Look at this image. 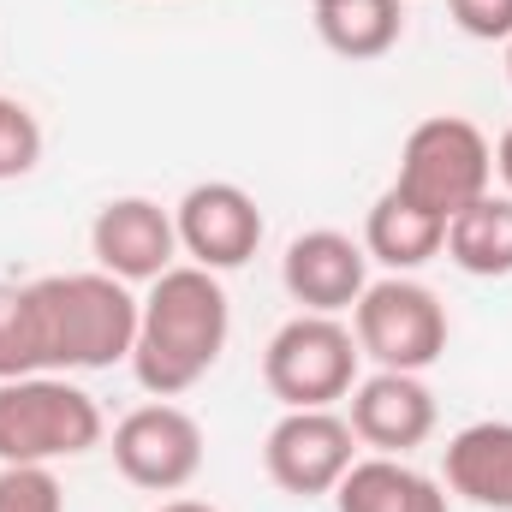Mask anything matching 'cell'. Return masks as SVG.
Returning a JSON list of instances; mask_svg holds the SVG:
<instances>
[{
    "label": "cell",
    "mask_w": 512,
    "mask_h": 512,
    "mask_svg": "<svg viewBox=\"0 0 512 512\" xmlns=\"http://www.w3.org/2000/svg\"><path fill=\"white\" fill-rule=\"evenodd\" d=\"M90 256H96L102 274H114V280H126V286H149V280H161V274L173 268V256H179V227H173V215H167L161 203H149V197H114V203H102L96 221H90Z\"/></svg>",
    "instance_id": "10"
},
{
    "label": "cell",
    "mask_w": 512,
    "mask_h": 512,
    "mask_svg": "<svg viewBox=\"0 0 512 512\" xmlns=\"http://www.w3.org/2000/svg\"><path fill=\"white\" fill-rule=\"evenodd\" d=\"M447 489L483 512H512V423H471L441 447Z\"/></svg>",
    "instance_id": "13"
},
{
    "label": "cell",
    "mask_w": 512,
    "mask_h": 512,
    "mask_svg": "<svg viewBox=\"0 0 512 512\" xmlns=\"http://www.w3.org/2000/svg\"><path fill=\"white\" fill-rule=\"evenodd\" d=\"M36 161H42V120L24 102L0 96V185L36 173Z\"/></svg>",
    "instance_id": "19"
},
{
    "label": "cell",
    "mask_w": 512,
    "mask_h": 512,
    "mask_svg": "<svg viewBox=\"0 0 512 512\" xmlns=\"http://www.w3.org/2000/svg\"><path fill=\"white\" fill-rule=\"evenodd\" d=\"M352 435L364 447H376L387 459H405L411 447H423L435 435V393L423 387V376L405 370H376L370 382H358L352 393Z\"/></svg>",
    "instance_id": "12"
},
{
    "label": "cell",
    "mask_w": 512,
    "mask_h": 512,
    "mask_svg": "<svg viewBox=\"0 0 512 512\" xmlns=\"http://www.w3.org/2000/svg\"><path fill=\"white\" fill-rule=\"evenodd\" d=\"M453 268L477 274V280H507L512 274V197H477L471 209H459L447 221V245Z\"/></svg>",
    "instance_id": "17"
},
{
    "label": "cell",
    "mask_w": 512,
    "mask_h": 512,
    "mask_svg": "<svg viewBox=\"0 0 512 512\" xmlns=\"http://www.w3.org/2000/svg\"><path fill=\"white\" fill-rule=\"evenodd\" d=\"M36 322H42V358L48 376L72 370H114L137 346L143 298H131L126 280L90 268V274H42L30 280Z\"/></svg>",
    "instance_id": "2"
},
{
    "label": "cell",
    "mask_w": 512,
    "mask_h": 512,
    "mask_svg": "<svg viewBox=\"0 0 512 512\" xmlns=\"http://www.w3.org/2000/svg\"><path fill=\"white\" fill-rule=\"evenodd\" d=\"M155 512H215L209 501H161Z\"/></svg>",
    "instance_id": "23"
},
{
    "label": "cell",
    "mask_w": 512,
    "mask_h": 512,
    "mask_svg": "<svg viewBox=\"0 0 512 512\" xmlns=\"http://www.w3.org/2000/svg\"><path fill=\"white\" fill-rule=\"evenodd\" d=\"M18 376H48L42 322H36L30 280H24V286L0 280V382H18Z\"/></svg>",
    "instance_id": "18"
},
{
    "label": "cell",
    "mask_w": 512,
    "mask_h": 512,
    "mask_svg": "<svg viewBox=\"0 0 512 512\" xmlns=\"http://www.w3.org/2000/svg\"><path fill=\"white\" fill-rule=\"evenodd\" d=\"M447 12L471 42H507L512 36V0H447Z\"/></svg>",
    "instance_id": "21"
},
{
    "label": "cell",
    "mask_w": 512,
    "mask_h": 512,
    "mask_svg": "<svg viewBox=\"0 0 512 512\" xmlns=\"http://www.w3.org/2000/svg\"><path fill=\"white\" fill-rule=\"evenodd\" d=\"M310 18L340 60H382L405 36V0H316Z\"/></svg>",
    "instance_id": "16"
},
{
    "label": "cell",
    "mask_w": 512,
    "mask_h": 512,
    "mask_svg": "<svg viewBox=\"0 0 512 512\" xmlns=\"http://www.w3.org/2000/svg\"><path fill=\"white\" fill-rule=\"evenodd\" d=\"M173 227H179V251L191 256L197 268L209 274H227V268H245L262 245V209L245 185L233 179H209V185H191L173 209Z\"/></svg>",
    "instance_id": "9"
},
{
    "label": "cell",
    "mask_w": 512,
    "mask_h": 512,
    "mask_svg": "<svg viewBox=\"0 0 512 512\" xmlns=\"http://www.w3.org/2000/svg\"><path fill=\"white\" fill-rule=\"evenodd\" d=\"M352 459H358V435L334 405L328 411H286L262 441V471L292 501L334 495L340 477L352 471Z\"/></svg>",
    "instance_id": "8"
},
{
    "label": "cell",
    "mask_w": 512,
    "mask_h": 512,
    "mask_svg": "<svg viewBox=\"0 0 512 512\" xmlns=\"http://www.w3.org/2000/svg\"><path fill=\"white\" fill-rule=\"evenodd\" d=\"M352 334H358V352L376 358L382 370L423 376L447 352V304L423 280L387 274L364 286V298L352 304Z\"/></svg>",
    "instance_id": "6"
},
{
    "label": "cell",
    "mask_w": 512,
    "mask_h": 512,
    "mask_svg": "<svg viewBox=\"0 0 512 512\" xmlns=\"http://www.w3.org/2000/svg\"><path fill=\"white\" fill-rule=\"evenodd\" d=\"M227 334H233V304L221 292V274L197 262H173L161 280H149V298L137 316V346H131L137 387L155 399L191 393L221 364Z\"/></svg>",
    "instance_id": "1"
},
{
    "label": "cell",
    "mask_w": 512,
    "mask_h": 512,
    "mask_svg": "<svg viewBox=\"0 0 512 512\" xmlns=\"http://www.w3.org/2000/svg\"><path fill=\"white\" fill-rule=\"evenodd\" d=\"M114 465L131 489H149V495H179L197 483L203 471V423L173 405V399H155V405H137L114 423Z\"/></svg>",
    "instance_id": "7"
},
{
    "label": "cell",
    "mask_w": 512,
    "mask_h": 512,
    "mask_svg": "<svg viewBox=\"0 0 512 512\" xmlns=\"http://www.w3.org/2000/svg\"><path fill=\"white\" fill-rule=\"evenodd\" d=\"M358 334L340 316L298 310L292 322L274 328L262 352V382L286 411H328L358 387Z\"/></svg>",
    "instance_id": "5"
},
{
    "label": "cell",
    "mask_w": 512,
    "mask_h": 512,
    "mask_svg": "<svg viewBox=\"0 0 512 512\" xmlns=\"http://www.w3.org/2000/svg\"><path fill=\"white\" fill-rule=\"evenodd\" d=\"M507 84H512V36H507Z\"/></svg>",
    "instance_id": "24"
},
{
    "label": "cell",
    "mask_w": 512,
    "mask_h": 512,
    "mask_svg": "<svg viewBox=\"0 0 512 512\" xmlns=\"http://www.w3.org/2000/svg\"><path fill=\"white\" fill-rule=\"evenodd\" d=\"M489 179H495V143L459 114H435V120L411 126L405 149H399L393 191L411 197L417 209L453 221L459 209L489 197Z\"/></svg>",
    "instance_id": "4"
},
{
    "label": "cell",
    "mask_w": 512,
    "mask_h": 512,
    "mask_svg": "<svg viewBox=\"0 0 512 512\" xmlns=\"http://www.w3.org/2000/svg\"><path fill=\"white\" fill-rule=\"evenodd\" d=\"M280 280L292 292V304L316 310V316H340L364 298L370 286V251L334 227H316V233H298L286 256H280Z\"/></svg>",
    "instance_id": "11"
},
{
    "label": "cell",
    "mask_w": 512,
    "mask_h": 512,
    "mask_svg": "<svg viewBox=\"0 0 512 512\" xmlns=\"http://www.w3.org/2000/svg\"><path fill=\"white\" fill-rule=\"evenodd\" d=\"M0 512H66L54 465H0Z\"/></svg>",
    "instance_id": "20"
},
{
    "label": "cell",
    "mask_w": 512,
    "mask_h": 512,
    "mask_svg": "<svg viewBox=\"0 0 512 512\" xmlns=\"http://www.w3.org/2000/svg\"><path fill=\"white\" fill-rule=\"evenodd\" d=\"M102 447V405L66 376L0 382V465H54Z\"/></svg>",
    "instance_id": "3"
},
{
    "label": "cell",
    "mask_w": 512,
    "mask_h": 512,
    "mask_svg": "<svg viewBox=\"0 0 512 512\" xmlns=\"http://www.w3.org/2000/svg\"><path fill=\"white\" fill-rule=\"evenodd\" d=\"M495 173L507 179V191H512V126L501 131V143H495Z\"/></svg>",
    "instance_id": "22"
},
{
    "label": "cell",
    "mask_w": 512,
    "mask_h": 512,
    "mask_svg": "<svg viewBox=\"0 0 512 512\" xmlns=\"http://www.w3.org/2000/svg\"><path fill=\"white\" fill-rule=\"evenodd\" d=\"M441 245H447V221L441 215L417 209L393 185L376 197V209L364 221V251H370V262H382L393 274H417L429 256H441Z\"/></svg>",
    "instance_id": "15"
},
{
    "label": "cell",
    "mask_w": 512,
    "mask_h": 512,
    "mask_svg": "<svg viewBox=\"0 0 512 512\" xmlns=\"http://www.w3.org/2000/svg\"><path fill=\"white\" fill-rule=\"evenodd\" d=\"M334 512H447V495L435 477L411 471L405 459H352V471L334 489Z\"/></svg>",
    "instance_id": "14"
}]
</instances>
